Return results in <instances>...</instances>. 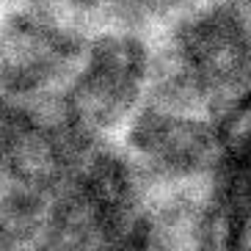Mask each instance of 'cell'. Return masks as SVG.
I'll return each mask as SVG.
<instances>
[{"mask_svg": "<svg viewBox=\"0 0 251 251\" xmlns=\"http://www.w3.org/2000/svg\"><path fill=\"white\" fill-rule=\"evenodd\" d=\"M249 86V20L232 3H210L182 17L166 45L152 52L147 100L201 113L235 105Z\"/></svg>", "mask_w": 251, "mask_h": 251, "instance_id": "obj_1", "label": "cell"}, {"mask_svg": "<svg viewBox=\"0 0 251 251\" xmlns=\"http://www.w3.org/2000/svg\"><path fill=\"white\" fill-rule=\"evenodd\" d=\"M147 182L108 141L83 149L52 193L39 243L50 249L141 246Z\"/></svg>", "mask_w": 251, "mask_h": 251, "instance_id": "obj_2", "label": "cell"}, {"mask_svg": "<svg viewBox=\"0 0 251 251\" xmlns=\"http://www.w3.org/2000/svg\"><path fill=\"white\" fill-rule=\"evenodd\" d=\"M152 47L135 28L100 30L86 39L64 89L58 113L83 144H102L122 133L149 97Z\"/></svg>", "mask_w": 251, "mask_h": 251, "instance_id": "obj_3", "label": "cell"}, {"mask_svg": "<svg viewBox=\"0 0 251 251\" xmlns=\"http://www.w3.org/2000/svg\"><path fill=\"white\" fill-rule=\"evenodd\" d=\"M86 39L55 11L25 3L0 11V111L52 102Z\"/></svg>", "mask_w": 251, "mask_h": 251, "instance_id": "obj_4", "label": "cell"}, {"mask_svg": "<svg viewBox=\"0 0 251 251\" xmlns=\"http://www.w3.org/2000/svg\"><path fill=\"white\" fill-rule=\"evenodd\" d=\"M127 160L141 174L147 188L185 185L213 174L226 157L221 130L199 111L147 102L122 130Z\"/></svg>", "mask_w": 251, "mask_h": 251, "instance_id": "obj_5", "label": "cell"}, {"mask_svg": "<svg viewBox=\"0 0 251 251\" xmlns=\"http://www.w3.org/2000/svg\"><path fill=\"white\" fill-rule=\"evenodd\" d=\"M191 0H113V11L122 17L125 28H135L141 25L163 23L169 17L179 14Z\"/></svg>", "mask_w": 251, "mask_h": 251, "instance_id": "obj_6", "label": "cell"}, {"mask_svg": "<svg viewBox=\"0 0 251 251\" xmlns=\"http://www.w3.org/2000/svg\"><path fill=\"white\" fill-rule=\"evenodd\" d=\"M72 14H97L102 8H113V0H61Z\"/></svg>", "mask_w": 251, "mask_h": 251, "instance_id": "obj_7", "label": "cell"}, {"mask_svg": "<svg viewBox=\"0 0 251 251\" xmlns=\"http://www.w3.org/2000/svg\"><path fill=\"white\" fill-rule=\"evenodd\" d=\"M25 3H36V0H0V8H11V6H25Z\"/></svg>", "mask_w": 251, "mask_h": 251, "instance_id": "obj_8", "label": "cell"}, {"mask_svg": "<svg viewBox=\"0 0 251 251\" xmlns=\"http://www.w3.org/2000/svg\"><path fill=\"white\" fill-rule=\"evenodd\" d=\"M240 11H243V17L251 23V0H240Z\"/></svg>", "mask_w": 251, "mask_h": 251, "instance_id": "obj_9", "label": "cell"}]
</instances>
